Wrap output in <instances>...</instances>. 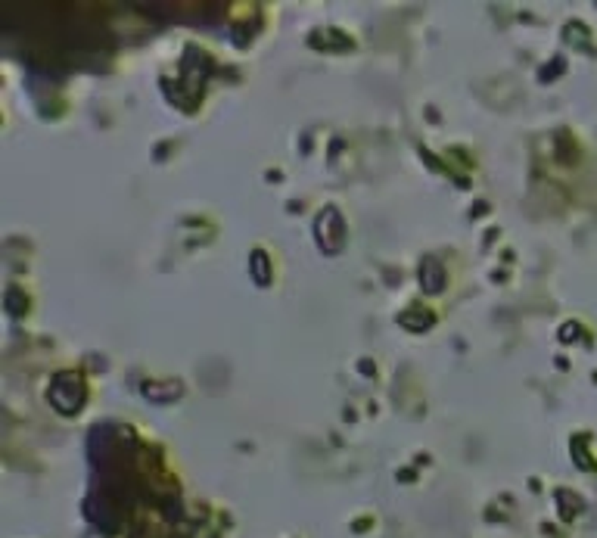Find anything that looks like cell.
<instances>
[{
    "label": "cell",
    "instance_id": "1",
    "mask_svg": "<svg viewBox=\"0 0 597 538\" xmlns=\"http://www.w3.org/2000/svg\"><path fill=\"white\" fill-rule=\"evenodd\" d=\"M420 280H423V287H426L429 293H439V289H442V283H445V277H442V265L435 262V258H429V262H423Z\"/></svg>",
    "mask_w": 597,
    "mask_h": 538
}]
</instances>
